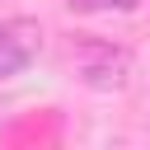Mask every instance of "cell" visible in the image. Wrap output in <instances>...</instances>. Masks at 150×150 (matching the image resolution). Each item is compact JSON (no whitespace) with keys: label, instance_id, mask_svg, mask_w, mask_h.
<instances>
[{"label":"cell","instance_id":"obj_3","mask_svg":"<svg viewBox=\"0 0 150 150\" xmlns=\"http://www.w3.org/2000/svg\"><path fill=\"white\" fill-rule=\"evenodd\" d=\"M66 5L80 9V14H103V9H122V14H127V9H136L141 0H66Z\"/></svg>","mask_w":150,"mask_h":150},{"label":"cell","instance_id":"obj_2","mask_svg":"<svg viewBox=\"0 0 150 150\" xmlns=\"http://www.w3.org/2000/svg\"><path fill=\"white\" fill-rule=\"evenodd\" d=\"M42 47V28L33 19H14V23H0V80L19 75Z\"/></svg>","mask_w":150,"mask_h":150},{"label":"cell","instance_id":"obj_1","mask_svg":"<svg viewBox=\"0 0 150 150\" xmlns=\"http://www.w3.org/2000/svg\"><path fill=\"white\" fill-rule=\"evenodd\" d=\"M75 70H80V80L94 84V89H122V84H127V70H131V56H127L122 47H108V42H80Z\"/></svg>","mask_w":150,"mask_h":150}]
</instances>
